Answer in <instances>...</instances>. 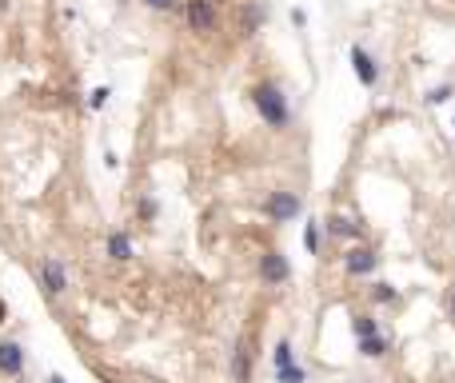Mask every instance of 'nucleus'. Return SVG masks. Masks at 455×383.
Here are the masks:
<instances>
[{
  "label": "nucleus",
  "mask_w": 455,
  "mask_h": 383,
  "mask_svg": "<svg viewBox=\"0 0 455 383\" xmlns=\"http://www.w3.org/2000/svg\"><path fill=\"white\" fill-rule=\"evenodd\" d=\"M0 375L4 380H20L24 375V348L17 339H4L0 343Z\"/></svg>",
  "instance_id": "0eeeda50"
},
{
  "label": "nucleus",
  "mask_w": 455,
  "mask_h": 383,
  "mask_svg": "<svg viewBox=\"0 0 455 383\" xmlns=\"http://www.w3.org/2000/svg\"><path fill=\"white\" fill-rule=\"evenodd\" d=\"M0 323H4V300H0Z\"/></svg>",
  "instance_id": "393cba45"
},
{
  "label": "nucleus",
  "mask_w": 455,
  "mask_h": 383,
  "mask_svg": "<svg viewBox=\"0 0 455 383\" xmlns=\"http://www.w3.org/2000/svg\"><path fill=\"white\" fill-rule=\"evenodd\" d=\"M447 316L455 319V287H452V291H447Z\"/></svg>",
  "instance_id": "5701e85b"
},
{
  "label": "nucleus",
  "mask_w": 455,
  "mask_h": 383,
  "mask_svg": "<svg viewBox=\"0 0 455 383\" xmlns=\"http://www.w3.org/2000/svg\"><path fill=\"white\" fill-rule=\"evenodd\" d=\"M260 280L264 287H280L292 280V264H288V255L284 252H264L260 255Z\"/></svg>",
  "instance_id": "423d86ee"
},
{
  "label": "nucleus",
  "mask_w": 455,
  "mask_h": 383,
  "mask_svg": "<svg viewBox=\"0 0 455 383\" xmlns=\"http://www.w3.org/2000/svg\"><path fill=\"white\" fill-rule=\"evenodd\" d=\"M36 275H40V287H44V296H65L68 291V268L60 255H44L40 259V268H36Z\"/></svg>",
  "instance_id": "7ed1b4c3"
},
{
  "label": "nucleus",
  "mask_w": 455,
  "mask_h": 383,
  "mask_svg": "<svg viewBox=\"0 0 455 383\" xmlns=\"http://www.w3.org/2000/svg\"><path fill=\"white\" fill-rule=\"evenodd\" d=\"M260 20H264V8L256 4V0H252V4L244 8V36H252V32L260 28Z\"/></svg>",
  "instance_id": "dca6fc26"
},
{
  "label": "nucleus",
  "mask_w": 455,
  "mask_h": 383,
  "mask_svg": "<svg viewBox=\"0 0 455 383\" xmlns=\"http://www.w3.org/2000/svg\"><path fill=\"white\" fill-rule=\"evenodd\" d=\"M352 68H356V76H359L363 88H375V84H379V68H375V60L368 56V48L352 44Z\"/></svg>",
  "instance_id": "9d476101"
},
{
  "label": "nucleus",
  "mask_w": 455,
  "mask_h": 383,
  "mask_svg": "<svg viewBox=\"0 0 455 383\" xmlns=\"http://www.w3.org/2000/svg\"><path fill=\"white\" fill-rule=\"evenodd\" d=\"M140 220H156V200H140Z\"/></svg>",
  "instance_id": "412c9836"
},
{
  "label": "nucleus",
  "mask_w": 455,
  "mask_h": 383,
  "mask_svg": "<svg viewBox=\"0 0 455 383\" xmlns=\"http://www.w3.org/2000/svg\"><path fill=\"white\" fill-rule=\"evenodd\" d=\"M276 383H308V371L300 364H288V367H276Z\"/></svg>",
  "instance_id": "ddd939ff"
},
{
  "label": "nucleus",
  "mask_w": 455,
  "mask_h": 383,
  "mask_svg": "<svg viewBox=\"0 0 455 383\" xmlns=\"http://www.w3.org/2000/svg\"><path fill=\"white\" fill-rule=\"evenodd\" d=\"M252 339H240L232 348V383H252Z\"/></svg>",
  "instance_id": "1a4fd4ad"
},
{
  "label": "nucleus",
  "mask_w": 455,
  "mask_h": 383,
  "mask_svg": "<svg viewBox=\"0 0 455 383\" xmlns=\"http://www.w3.org/2000/svg\"><path fill=\"white\" fill-rule=\"evenodd\" d=\"M447 96H452V84H439L436 92L427 96V100H431V104H443V100H447Z\"/></svg>",
  "instance_id": "aec40b11"
},
{
  "label": "nucleus",
  "mask_w": 455,
  "mask_h": 383,
  "mask_svg": "<svg viewBox=\"0 0 455 383\" xmlns=\"http://www.w3.org/2000/svg\"><path fill=\"white\" fill-rule=\"evenodd\" d=\"M375 268H379V252H375L372 244H356V248L343 252V271H347L352 280H363V275H372Z\"/></svg>",
  "instance_id": "20e7f679"
},
{
  "label": "nucleus",
  "mask_w": 455,
  "mask_h": 383,
  "mask_svg": "<svg viewBox=\"0 0 455 383\" xmlns=\"http://www.w3.org/2000/svg\"><path fill=\"white\" fill-rule=\"evenodd\" d=\"M304 248H308L311 255L320 252V220H308V228H304Z\"/></svg>",
  "instance_id": "f3484780"
},
{
  "label": "nucleus",
  "mask_w": 455,
  "mask_h": 383,
  "mask_svg": "<svg viewBox=\"0 0 455 383\" xmlns=\"http://www.w3.org/2000/svg\"><path fill=\"white\" fill-rule=\"evenodd\" d=\"M372 300L375 303H395V300H400V291H395L391 284H375L372 287Z\"/></svg>",
  "instance_id": "a211bd4d"
},
{
  "label": "nucleus",
  "mask_w": 455,
  "mask_h": 383,
  "mask_svg": "<svg viewBox=\"0 0 455 383\" xmlns=\"http://www.w3.org/2000/svg\"><path fill=\"white\" fill-rule=\"evenodd\" d=\"M252 104H256V112L264 116L268 128H288V120H292L288 96L280 92L276 84H256V88H252Z\"/></svg>",
  "instance_id": "f257e3e1"
},
{
  "label": "nucleus",
  "mask_w": 455,
  "mask_h": 383,
  "mask_svg": "<svg viewBox=\"0 0 455 383\" xmlns=\"http://www.w3.org/2000/svg\"><path fill=\"white\" fill-rule=\"evenodd\" d=\"M388 351H391L388 335H368V339H359V355H368V359H384Z\"/></svg>",
  "instance_id": "f8f14e48"
},
{
  "label": "nucleus",
  "mask_w": 455,
  "mask_h": 383,
  "mask_svg": "<svg viewBox=\"0 0 455 383\" xmlns=\"http://www.w3.org/2000/svg\"><path fill=\"white\" fill-rule=\"evenodd\" d=\"M352 332H356V339H368V335H379V323H375V316H356Z\"/></svg>",
  "instance_id": "2eb2a0df"
},
{
  "label": "nucleus",
  "mask_w": 455,
  "mask_h": 383,
  "mask_svg": "<svg viewBox=\"0 0 455 383\" xmlns=\"http://www.w3.org/2000/svg\"><path fill=\"white\" fill-rule=\"evenodd\" d=\"M104 100H108V88H96V92L88 96V104H92V108H104Z\"/></svg>",
  "instance_id": "4be33fe9"
},
{
  "label": "nucleus",
  "mask_w": 455,
  "mask_h": 383,
  "mask_svg": "<svg viewBox=\"0 0 455 383\" xmlns=\"http://www.w3.org/2000/svg\"><path fill=\"white\" fill-rule=\"evenodd\" d=\"M272 364H276V367L295 364V348H292V339H280V343H276V351H272Z\"/></svg>",
  "instance_id": "4468645a"
},
{
  "label": "nucleus",
  "mask_w": 455,
  "mask_h": 383,
  "mask_svg": "<svg viewBox=\"0 0 455 383\" xmlns=\"http://www.w3.org/2000/svg\"><path fill=\"white\" fill-rule=\"evenodd\" d=\"M320 232H327L332 239H359L363 236V223L347 220V216H327V220H320Z\"/></svg>",
  "instance_id": "9b49d317"
},
{
  "label": "nucleus",
  "mask_w": 455,
  "mask_h": 383,
  "mask_svg": "<svg viewBox=\"0 0 455 383\" xmlns=\"http://www.w3.org/2000/svg\"><path fill=\"white\" fill-rule=\"evenodd\" d=\"M104 255L116 259V264L136 259V244H132V236L124 232V228H112V232H108V239H104Z\"/></svg>",
  "instance_id": "6e6552de"
},
{
  "label": "nucleus",
  "mask_w": 455,
  "mask_h": 383,
  "mask_svg": "<svg viewBox=\"0 0 455 383\" xmlns=\"http://www.w3.org/2000/svg\"><path fill=\"white\" fill-rule=\"evenodd\" d=\"M144 4L152 12H172V8H176V0H144Z\"/></svg>",
  "instance_id": "6ab92c4d"
},
{
  "label": "nucleus",
  "mask_w": 455,
  "mask_h": 383,
  "mask_svg": "<svg viewBox=\"0 0 455 383\" xmlns=\"http://www.w3.org/2000/svg\"><path fill=\"white\" fill-rule=\"evenodd\" d=\"M300 212H304V200H300L295 192H288V188L272 192V196L264 200V216H268L272 223H292Z\"/></svg>",
  "instance_id": "f03ea898"
},
{
  "label": "nucleus",
  "mask_w": 455,
  "mask_h": 383,
  "mask_svg": "<svg viewBox=\"0 0 455 383\" xmlns=\"http://www.w3.org/2000/svg\"><path fill=\"white\" fill-rule=\"evenodd\" d=\"M184 20H188L192 32L208 36V32H216V24H220V12H216L212 0H188V4H184Z\"/></svg>",
  "instance_id": "39448f33"
},
{
  "label": "nucleus",
  "mask_w": 455,
  "mask_h": 383,
  "mask_svg": "<svg viewBox=\"0 0 455 383\" xmlns=\"http://www.w3.org/2000/svg\"><path fill=\"white\" fill-rule=\"evenodd\" d=\"M49 383H68L65 375H49Z\"/></svg>",
  "instance_id": "b1692460"
}]
</instances>
